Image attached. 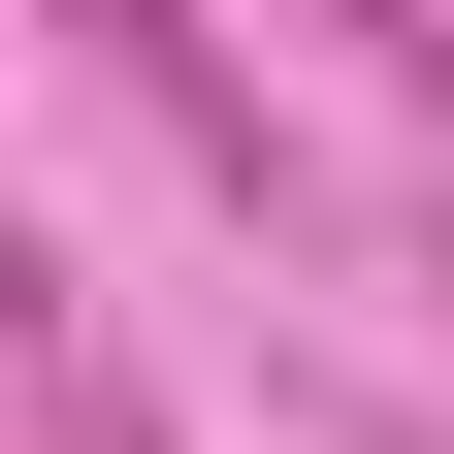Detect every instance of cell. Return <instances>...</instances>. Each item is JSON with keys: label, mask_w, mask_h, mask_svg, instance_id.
Returning <instances> with one entry per match:
<instances>
[{"label": "cell", "mask_w": 454, "mask_h": 454, "mask_svg": "<svg viewBox=\"0 0 454 454\" xmlns=\"http://www.w3.org/2000/svg\"><path fill=\"white\" fill-rule=\"evenodd\" d=\"M66 33H98V66H130V98H162V130H195V162H227V195H260V66H195V0H66Z\"/></svg>", "instance_id": "obj_1"}, {"label": "cell", "mask_w": 454, "mask_h": 454, "mask_svg": "<svg viewBox=\"0 0 454 454\" xmlns=\"http://www.w3.org/2000/svg\"><path fill=\"white\" fill-rule=\"evenodd\" d=\"M422 293H454V227H422Z\"/></svg>", "instance_id": "obj_2"}]
</instances>
